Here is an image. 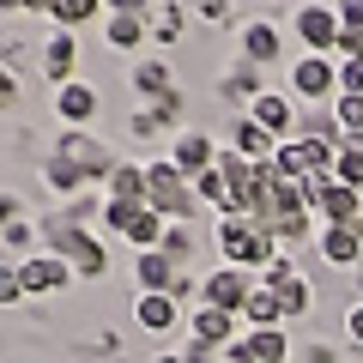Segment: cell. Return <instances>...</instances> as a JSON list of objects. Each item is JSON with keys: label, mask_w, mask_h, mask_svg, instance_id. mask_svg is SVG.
I'll use <instances>...</instances> for the list:
<instances>
[{"label": "cell", "mask_w": 363, "mask_h": 363, "mask_svg": "<svg viewBox=\"0 0 363 363\" xmlns=\"http://www.w3.org/2000/svg\"><path fill=\"white\" fill-rule=\"evenodd\" d=\"M218 255H224V267L267 272L272 260H279V236H272L267 224H255V218H242V212H230V218L218 224Z\"/></svg>", "instance_id": "obj_1"}, {"label": "cell", "mask_w": 363, "mask_h": 363, "mask_svg": "<svg viewBox=\"0 0 363 363\" xmlns=\"http://www.w3.org/2000/svg\"><path fill=\"white\" fill-rule=\"evenodd\" d=\"M255 272H242V267H218V272H206L200 279V303H212V309H224V315H242V303L255 297Z\"/></svg>", "instance_id": "obj_2"}, {"label": "cell", "mask_w": 363, "mask_h": 363, "mask_svg": "<svg viewBox=\"0 0 363 363\" xmlns=\"http://www.w3.org/2000/svg\"><path fill=\"white\" fill-rule=\"evenodd\" d=\"M291 30L303 37V49H309V55H333V49H339V30H345V25H339L333 6L309 0V6H297V13H291Z\"/></svg>", "instance_id": "obj_3"}, {"label": "cell", "mask_w": 363, "mask_h": 363, "mask_svg": "<svg viewBox=\"0 0 363 363\" xmlns=\"http://www.w3.org/2000/svg\"><path fill=\"white\" fill-rule=\"evenodd\" d=\"M291 91H297V97H333L339 91V61L333 55H303L297 67H291Z\"/></svg>", "instance_id": "obj_4"}, {"label": "cell", "mask_w": 363, "mask_h": 363, "mask_svg": "<svg viewBox=\"0 0 363 363\" xmlns=\"http://www.w3.org/2000/svg\"><path fill=\"white\" fill-rule=\"evenodd\" d=\"M315 248H321L327 267H363V236H357V224H321V230H315Z\"/></svg>", "instance_id": "obj_5"}, {"label": "cell", "mask_w": 363, "mask_h": 363, "mask_svg": "<svg viewBox=\"0 0 363 363\" xmlns=\"http://www.w3.org/2000/svg\"><path fill=\"white\" fill-rule=\"evenodd\" d=\"M133 279H140V297H169L182 279V267L164 255V248H145L140 260H133Z\"/></svg>", "instance_id": "obj_6"}, {"label": "cell", "mask_w": 363, "mask_h": 363, "mask_svg": "<svg viewBox=\"0 0 363 363\" xmlns=\"http://www.w3.org/2000/svg\"><path fill=\"white\" fill-rule=\"evenodd\" d=\"M236 321H242V315H224V309H212V303H200L194 315H188V333L200 339V345H212V351H224V345H236Z\"/></svg>", "instance_id": "obj_7"}, {"label": "cell", "mask_w": 363, "mask_h": 363, "mask_svg": "<svg viewBox=\"0 0 363 363\" xmlns=\"http://www.w3.org/2000/svg\"><path fill=\"white\" fill-rule=\"evenodd\" d=\"M18 272H25V291H30V297H49V291H67V285H73V267H67L61 255H30Z\"/></svg>", "instance_id": "obj_8"}, {"label": "cell", "mask_w": 363, "mask_h": 363, "mask_svg": "<svg viewBox=\"0 0 363 363\" xmlns=\"http://www.w3.org/2000/svg\"><path fill=\"white\" fill-rule=\"evenodd\" d=\"M248 121H260V128L279 140V133H291V121H297V104H291V97H279V91H260L255 104H248Z\"/></svg>", "instance_id": "obj_9"}, {"label": "cell", "mask_w": 363, "mask_h": 363, "mask_svg": "<svg viewBox=\"0 0 363 363\" xmlns=\"http://www.w3.org/2000/svg\"><path fill=\"white\" fill-rule=\"evenodd\" d=\"M169 164H176L182 176H206V169L218 164V152H212L206 133H182V140H176V157H169Z\"/></svg>", "instance_id": "obj_10"}, {"label": "cell", "mask_w": 363, "mask_h": 363, "mask_svg": "<svg viewBox=\"0 0 363 363\" xmlns=\"http://www.w3.org/2000/svg\"><path fill=\"white\" fill-rule=\"evenodd\" d=\"M279 49H285V37H279V25H267V18H255V25H242V55L255 67L279 61Z\"/></svg>", "instance_id": "obj_11"}, {"label": "cell", "mask_w": 363, "mask_h": 363, "mask_svg": "<svg viewBox=\"0 0 363 363\" xmlns=\"http://www.w3.org/2000/svg\"><path fill=\"white\" fill-rule=\"evenodd\" d=\"M242 345L255 351V363H291V333L285 327H248Z\"/></svg>", "instance_id": "obj_12"}, {"label": "cell", "mask_w": 363, "mask_h": 363, "mask_svg": "<svg viewBox=\"0 0 363 363\" xmlns=\"http://www.w3.org/2000/svg\"><path fill=\"white\" fill-rule=\"evenodd\" d=\"M133 321H140L145 333H169V327L182 321V303L176 297H140L133 303Z\"/></svg>", "instance_id": "obj_13"}, {"label": "cell", "mask_w": 363, "mask_h": 363, "mask_svg": "<svg viewBox=\"0 0 363 363\" xmlns=\"http://www.w3.org/2000/svg\"><path fill=\"white\" fill-rule=\"evenodd\" d=\"M242 321H248V327H285V309H279V291L255 285V297L242 303Z\"/></svg>", "instance_id": "obj_14"}, {"label": "cell", "mask_w": 363, "mask_h": 363, "mask_svg": "<svg viewBox=\"0 0 363 363\" xmlns=\"http://www.w3.org/2000/svg\"><path fill=\"white\" fill-rule=\"evenodd\" d=\"M109 200L145 206V169H133V164H116V176H109Z\"/></svg>", "instance_id": "obj_15"}, {"label": "cell", "mask_w": 363, "mask_h": 363, "mask_svg": "<svg viewBox=\"0 0 363 363\" xmlns=\"http://www.w3.org/2000/svg\"><path fill=\"white\" fill-rule=\"evenodd\" d=\"M55 109H61L67 121H91V109H97V91H91V85H61Z\"/></svg>", "instance_id": "obj_16"}, {"label": "cell", "mask_w": 363, "mask_h": 363, "mask_svg": "<svg viewBox=\"0 0 363 363\" xmlns=\"http://www.w3.org/2000/svg\"><path fill=\"white\" fill-rule=\"evenodd\" d=\"M133 85L152 91L157 104H164V97H169V67H164V61H140V67H133Z\"/></svg>", "instance_id": "obj_17"}, {"label": "cell", "mask_w": 363, "mask_h": 363, "mask_svg": "<svg viewBox=\"0 0 363 363\" xmlns=\"http://www.w3.org/2000/svg\"><path fill=\"white\" fill-rule=\"evenodd\" d=\"M333 121H339V133H363V97L339 91V104H333Z\"/></svg>", "instance_id": "obj_18"}, {"label": "cell", "mask_w": 363, "mask_h": 363, "mask_svg": "<svg viewBox=\"0 0 363 363\" xmlns=\"http://www.w3.org/2000/svg\"><path fill=\"white\" fill-rule=\"evenodd\" d=\"M18 297H30V291H25V272H18V267H6V260H0V309H13Z\"/></svg>", "instance_id": "obj_19"}, {"label": "cell", "mask_w": 363, "mask_h": 363, "mask_svg": "<svg viewBox=\"0 0 363 363\" xmlns=\"http://www.w3.org/2000/svg\"><path fill=\"white\" fill-rule=\"evenodd\" d=\"M164 255H169V260H176V267H182V260L194 255V236L182 230V224H169V230H164Z\"/></svg>", "instance_id": "obj_20"}, {"label": "cell", "mask_w": 363, "mask_h": 363, "mask_svg": "<svg viewBox=\"0 0 363 363\" xmlns=\"http://www.w3.org/2000/svg\"><path fill=\"white\" fill-rule=\"evenodd\" d=\"M79 182H85V169H79L73 157H55L49 164V188H79Z\"/></svg>", "instance_id": "obj_21"}, {"label": "cell", "mask_w": 363, "mask_h": 363, "mask_svg": "<svg viewBox=\"0 0 363 363\" xmlns=\"http://www.w3.org/2000/svg\"><path fill=\"white\" fill-rule=\"evenodd\" d=\"M339 91L363 97V55H345V61H339Z\"/></svg>", "instance_id": "obj_22"}, {"label": "cell", "mask_w": 363, "mask_h": 363, "mask_svg": "<svg viewBox=\"0 0 363 363\" xmlns=\"http://www.w3.org/2000/svg\"><path fill=\"white\" fill-rule=\"evenodd\" d=\"M67 67H73V37H55V43H49V73L67 79Z\"/></svg>", "instance_id": "obj_23"}, {"label": "cell", "mask_w": 363, "mask_h": 363, "mask_svg": "<svg viewBox=\"0 0 363 363\" xmlns=\"http://www.w3.org/2000/svg\"><path fill=\"white\" fill-rule=\"evenodd\" d=\"M109 43H140V13H121L109 25Z\"/></svg>", "instance_id": "obj_24"}, {"label": "cell", "mask_w": 363, "mask_h": 363, "mask_svg": "<svg viewBox=\"0 0 363 363\" xmlns=\"http://www.w3.org/2000/svg\"><path fill=\"white\" fill-rule=\"evenodd\" d=\"M333 13L345 30H363V0H333Z\"/></svg>", "instance_id": "obj_25"}, {"label": "cell", "mask_w": 363, "mask_h": 363, "mask_svg": "<svg viewBox=\"0 0 363 363\" xmlns=\"http://www.w3.org/2000/svg\"><path fill=\"white\" fill-rule=\"evenodd\" d=\"M0 242H6V248H25V242H30V224H25V218L0 224Z\"/></svg>", "instance_id": "obj_26"}, {"label": "cell", "mask_w": 363, "mask_h": 363, "mask_svg": "<svg viewBox=\"0 0 363 363\" xmlns=\"http://www.w3.org/2000/svg\"><path fill=\"white\" fill-rule=\"evenodd\" d=\"M345 339H351V345L363 351V297L351 303V315H345Z\"/></svg>", "instance_id": "obj_27"}, {"label": "cell", "mask_w": 363, "mask_h": 363, "mask_svg": "<svg viewBox=\"0 0 363 363\" xmlns=\"http://www.w3.org/2000/svg\"><path fill=\"white\" fill-rule=\"evenodd\" d=\"M303 363H339V351L333 345H309V351H303Z\"/></svg>", "instance_id": "obj_28"}, {"label": "cell", "mask_w": 363, "mask_h": 363, "mask_svg": "<svg viewBox=\"0 0 363 363\" xmlns=\"http://www.w3.org/2000/svg\"><path fill=\"white\" fill-rule=\"evenodd\" d=\"M200 13H206V18H224V0H200Z\"/></svg>", "instance_id": "obj_29"}, {"label": "cell", "mask_w": 363, "mask_h": 363, "mask_svg": "<svg viewBox=\"0 0 363 363\" xmlns=\"http://www.w3.org/2000/svg\"><path fill=\"white\" fill-rule=\"evenodd\" d=\"M116 6H121V13H140V6H145V0H116Z\"/></svg>", "instance_id": "obj_30"}, {"label": "cell", "mask_w": 363, "mask_h": 363, "mask_svg": "<svg viewBox=\"0 0 363 363\" xmlns=\"http://www.w3.org/2000/svg\"><path fill=\"white\" fill-rule=\"evenodd\" d=\"M152 363H188V357H169V351H164V357H152Z\"/></svg>", "instance_id": "obj_31"}, {"label": "cell", "mask_w": 363, "mask_h": 363, "mask_svg": "<svg viewBox=\"0 0 363 363\" xmlns=\"http://www.w3.org/2000/svg\"><path fill=\"white\" fill-rule=\"evenodd\" d=\"M351 272H357V291H363V267H351Z\"/></svg>", "instance_id": "obj_32"}, {"label": "cell", "mask_w": 363, "mask_h": 363, "mask_svg": "<svg viewBox=\"0 0 363 363\" xmlns=\"http://www.w3.org/2000/svg\"><path fill=\"white\" fill-rule=\"evenodd\" d=\"M357 236H363V218H357Z\"/></svg>", "instance_id": "obj_33"}]
</instances>
